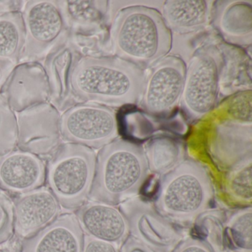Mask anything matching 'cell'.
I'll return each instance as SVG.
<instances>
[{
	"label": "cell",
	"mask_w": 252,
	"mask_h": 252,
	"mask_svg": "<svg viewBox=\"0 0 252 252\" xmlns=\"http://www.w3.org/2000/svg\"><path fill=\"white\" fill-rule=\"evenodd\" d=\"M146 78L144 69L123 59L88 56L75 63L70 88L76 103L121 107L141 100Z\"/></svg>",
	"instance_id": "obj_1"
},
{
	"label": "cell",
	"mask_w": 252,
	"mask_h": 252,
	"mask_svg": "<svg viewBox=\"0 0 252 252\" xmlns=\"http://www.w3.org/2000/svg\"><path fill=\"white\" fill-rule=\"evenodd\" d=\"M150 175L144 148L117 139L99 149L89 200L118 206L136 197Z\"/></svg>",
	"instance_id": "obj_2"
},
{
	"label": "cell",
	"mask_w": 252,
	"mask_h": 252,
	"mask_svg": "<svg viewBox=\"0 0 252 252\" xmlns=\"http://www.w3.org/2000/svg\"><path fill=\"white\" fill-rule=\"evenodd\" d=\"M110 41L116 57L144 69L169 54L172 34L159 11L135 5L117 13L110 29Z\"/></svg>",
	"instance_id": "obj_3"
},
{
	"label": "cell",
	"mask_w": 252,
	"mask_h": 252,
	"mask_svg": "<svg viewBox=\"0 0 252 252\" xmlns=\"http://www.w3.org/2000/svg\"><path fill=\"white\" fill-rule=\"evenodd\" d=\"M213 197L212 180L204 166L184 160L160 176L153 203L169 220L189 222L210 208Z\"/></svg>",
	"instance_id": "obj_4"
},
{
	"label": "cell",
	"mask_w": 252,
	"mask_h": 252,
	"mask_svg": "<svg viewBox=\"0 0 252 252\" xmlns=\"http://www.w3.org/2000/svg\"><path fill=\"white\" fill-rule=\"evenodd\" d=\"M95 163L94 150L73 143H63L48 159L47 183L61 207L76 210L89 200Z\"/></svg>",
	"instance_id": "obj_5"
},
{
	"label": "cell",
	"mask_w": 252,
	"mask_h": 252,
	"mask_svg": "<svg viewBox=\"0 0 252 252\" xmlns=\"http://www.w3.org/2000/svg\"><path fill=\"white\" fill-rule=\"evenodd\" d=\"M223 58L214 45L202 47L194 53L186 70L181 107L189 119L198 120L216 104Z\"/></svg>",
	"instance_id": "obj_6"
},
{
	"label": "cell",
	"mask_w": 252,
	"mask_h": 252,
	"mask_svg": "<svg viewBox=\"0 0 252 252\" xmlns=\"http://www.w3.org/2000/svg\"><path fill=\"white\" fill-rule=\"evenodd\" d=\"M60 132L63 142L101 149L119 135L116 112L101 104L76 103L61 113Z\"/></svg>",
	"instance_id": "obj_7"
},
{
	"label": "cell",
	"mask_w": 252,
	"mask_h": 252,
	"mask_svg": "<svg viewBox=\"0 0 252 252\" xmlns=\"http://www.w3.org/2000/svg\"><path fill=\"white\" fill-rule=\"evenodd\" d=\"M129 224V234L153 252H173L183 240L181 230L161 215L153 202L132 197L119 205Z\"/></svg>",
	"instance_id": "obj_8"
},
{
	"label": "cell",
	"mask_w": 252,
	"mask_h": 252,
	"mask_svg": "<svg viewBox=\"0 0 252 252\" xmlns=\"http://www.w3.org/2000/svg\"><path fill=\"white\" fill-rule=\"evenodd\" d=\"M22 14L26 43L20 63L42 62L67 32L57 1H26Z\"/></svg>",
	"instance_id": "obj_9"
},
{
	"label": "cell",
	"mask_w": 252,
	"mask_h": 252,
	"mask_svg": "<svg viewBox=\"0 0 252 252\" xmlns=\"http://www.w3.org/2000/svg\"><path fill=\"white\" fill-rule=\"evenodd\" d=\"M17 149L49 159L63 144L61 113L51 103H44L16 113Z\"/></svg>",
	"instance_id": "obj_10"
},
{
	"label": "cell",
	"mask_w": 252,
	"mask_h": 252,
	"mask_svg": "<svg viewBox=\"0 0 252 252\" xmlns=\"http://www.w3.org/2000/svg\"><path fill=\"white\" fill-rule=\"evenodd\" d=\"M187 66L182 59L167 55L153 64L146 78L141 107L152 116H163L179 104Z\"/></svg>",
	"instance_id": "obj_11"
},
{
	"label": "cell",
	"mask_w": 252,
	"mask_h": 252,
	"mask_svg": "<svg viewBox=\"0 0 252 252\" xmlns=\"http://www.w3.org/2000/svg\"><path fill=\"white\" fill-rule=\"evenodd\" d=\"M0 94L15 113L50 102L49 85L42 62L17 64Z\"/></svg>",
	"instance_id": "obj_12"
},
{
	"label": "cell",
	"mask_w": 252,
	"mask_h": 252,
	"mask_svg": "<svg viewBox=\"0 0 252 252\" xmlns=\"http://www.w3.org/2000/svg\"><path fill=\"white\" fill-rule=\"evenodd\" d=\"M81 57L66 32L42 61L49 85L50 103L61 113L76 104L72 95L70 76Z\"/></svg>",
	"instance_id": "obj_13"
},
{
	"label": "cell",
	"mask_w": 252,
	"mask_h": 252,
	"mask_svg": "<svg viewBox=\"0 0 252 252\" xmlns=\"http://www.w3.org/2000/svg\"><path fill=\"white\" fill-rule=\"evenodd\" d=\"M13 203L14 232L23 240L43 229L61 213V206L48 187L19 194Z\"/></svg>",
	"instance_id": "obj_14"
},
{
	"label": "cell",
	"mask_w": 252,
	"mask_h": 252,
	"mask_svg": "<svg viewBox=\"0 0 252 252\" xmlns=\"http://www.w3.org/2000/svg\"><path fill=\"white\" fill-rule=\"evenodd\" d=\"M46 181V165L40 158L15 150L0 156V189L22 194L41 188Z\"/></svg>",
	"instance_id": "obj_15"
},
{
	"label": "cell",
	"mask_w": 252,
	"mask_h": 252,
	"mask_svg": "<svg viewBox=\"0 0 252 252\" xmlns=\"http://www.w3.org/2000/svg\"><path fill=\"white\" fill-rule=\"evenodd\" d=\"M85 235L118 247L129 236V224L119 206L101 202H86L75 213Z\"/></svg>",
	"instance_id": "obj_16"
},
{
	"label": "cell",
	"mask_w": 252,
	"mask_h": 252,
	"mask_svg": "<svg viewBox=\"0 0 252 252\" xmlns=\"http://www.w3.org/2000/svg\"><path fill=\"white\" fill-rule=\"evenodd\" d=\"M85 234L75 214L60 215L22 243L21 252H82Z\"/></svg>",
	"instance_id": "obj_17"
},
{
	"label": "cell",
	"mask_w": 252,
	"mask_h": 252,
	"mask_svg": "<svg viewBox=\"0 0 252 252\" xmlns=\"http://www.w3.org/2000/svg\"><path fill=\"white\" fill-rule=\"evenodd\" d=\"M218 5L215 24L222 37L239 46H250L252 40L251 4L237 1L222 2Z\"/></svg>",
	"instance_id": "obj_18"
},
{
	"label": "cell",
	"mask_w": 252,
	"mask_h": 252,
	"mask_svg": "<svg viewBox=\"0 0 252 252\" xmlns=\"http://www.w3.org/2000/svg\"><path fill=\"white\" fill-rule=\"evenodd\" d=\"M210 3L203 0L166 1L161 15L171 32L194 33L204 29L209 23Z\"/></svg>",
	"instance_id": "obj_19"
},
{
	"label": "cell",
	"mask_w": 252,
	"mask_h": 252,
	"mask_svg": "<svg viewBox=\"0 0 252 252\" xmlns=\"http://www.w3.org/2000/svg\"><path fill=\"white\" fill-rule=\"evenodd\" d=\"M26 43L22 11L0 15V59L18 64Z\"/></svg>",
	"instance_id": "obj_20"
},
{
	"label": "cell",
	"mask_w": 252,
	"mask_h": 252,
	"mask_svg": "<svg viewBox=\"0 0 252 252\" xmlns=\"http://www.w3.org/2000/svg\"><path fill=\"white\" fill-rule=\"evenodd\" d=\"M150 172L164 175L180 163L181 147L179 144L168 138L153 140L144 149Z\"/></svg>",
	"instance_id": "obj_21"
},
{
	"label": "cell",
	"mask_w": 252,
	"mask_h": 252,
	"mask_svg": "<svg viewBox=\"0 0 252 252\" xmlns=\"http://www.w3.org/2000/svg\"><path fill=\"white\" fill-rule=\"evenodd\" d=\"M228 240L234 252H252V209L244 208L233 214L226 222Z\"/></svg>",
	"instance_id": "obj_22"
},
{
	"label": "cell",
	"mask_w": 252,
	"mask_h": 252,
	"mask_svg": "<svg viewBox=\"0 0 252 252\" xmlns=\"http://www.w3.org/2000/svg\"><path fill=\"white\" fill-rule=\"evenodd\" d=\"M17 118L0 94V156L17 149Z\"/></svg>",
	"instance_id": "obj_23"
},
{
	"label": "cell",
	"mask_w": 252,
	"mask_h": 252,
	"mask_svg": "<svg viewBox=\"0 0 252 252\" xmlns=\"http://www.w3.org/2000/svg\"><path fill=\"white\" fill-rule=\"evenodd\" d=\"M252 165L251 161L236 169L228 177L227 191L228 194L239 203H252Z\"/></svg>",
	"instance_id": "obj_24"
},
{
	"label": "cell",
	"mask_w": 252,
	"mask_h": 252,
	"mask_svg": "<svg viewBox=\"0 0 252 252\" xmlns=\"http://www.w3.org/2000/svg\"><path fill=\"white\" fill-rule=\"evenodd\" d=\"M14 233V203L5 191H0V245L8 242Z\"/></svg>",
	"instance_id": "obj_25"
},
{
	"label": "cell",
	"mask_w": 252,
	"mask_h": 252,
	"mask_svg": "<svg viewBox=\"0 0 252 252\" xmlns=\"http://www.w3.org/2000/svg\"><path fill=\"white\" fill-rule=\"evenodd\" d=\"M173 252H214L207 242L197 237L183 240Z\"/></svg>",
	"instance_id": "obj_26"
},
{
	"label": "cell",
	"mask_w": 252,
	"mask_h": 252,
	"mask_svg": "<svg viewBox=\"0 0 252 252\" xmlns=\"http://www.w3.org/2000/svg\"><path fill=\"white\" fill-rule=\"evenodd\" d=\"M82 252H119V249L113 243L97 240L85 234Z\"/></svg>",
	"instance_id": "obj_27"
},
{
	"label": "cell",
	"mask_w": 252,
	"mask_h": 252,
	"mask_svg": "<svg viewBox=\"0 0 252 252\" xmlns=\"http://www.w3.org/2000/svg\"><path fill=\"white\" fill-rule=\"evenodd\" d=\"M119 252H153L144 244L129 235L121 246Z\"/></svg>",
	"instance_id": "obj_28"
},
{
	"label": "cell",
	"mask_w": 252,
	"mask_h": 252,
	"mask_svg": "<svg viewBox=\"0 0 252 252\" xmlns=\"http://www.w3.org/2000/svg\"><path fill=\"white\" fill-rule=\"evenodd\" d=\"M16 65L8 60L0 59V93Z\"/></svg>",
	"instance_id": "obj_29"
},
{
	"label": "cell",
	"mask_w": 252,
	"mask_h": 252,
	"mask_svg": "<svg viewBox=\"0 0 252 252\" xmlns=\"http://www.w3.org/2000/svg\"><path fill=\"white\" fill-rule=\"evenodd\" d=\"M26 1L0 0V15L12 11H22Z\"/></svg>",
	"instance_id": "obj_30"
},
{
	"label": "cell",
	"mask_w": 252,
	"mask_h": 252,
	"mask_svg": "<svg viewBox=\"0 0 252 252\" xmlns=\"http://www.w3.org/2000/svg\"><path fill=\"white\" fill-rule=\"evenodd\" d=\"M234 252V251H233V252Z\"/></svg>",
	"instance_id": "obj_31"
},
{
	"label": "cell",
	"mask_w": 252,
	"mask_h": 252,
	"mask_svg": "<svg viewBox=\"0 0 252 252\" xmlns=\"http://www.w3.org/2000/svg\"><path fill=\"white\" fill-rule=\"evenodd\" d=\"M0 252H2V251L0 250Z\"/></svg>",
	"instance_id": "obj_32"
}]
</instances>
